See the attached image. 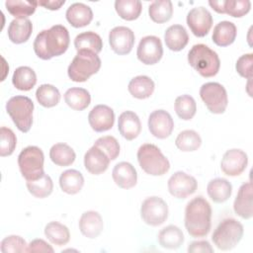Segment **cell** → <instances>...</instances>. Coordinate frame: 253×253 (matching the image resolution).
Returning a JSON list of instances; mask_svg holds the SVG:
<instances>
[{"label": "cell", "mask_w": 253, "mask_h": 253, "mask_svg": "<svg viewBox=\"0 0 253 253\" xmlns=\"http://www.w3.org/2000/svg\"><path fill=\"white\" fill-rule=\"evenodd\" d=\"M70 42L68 30L62 25L51 26L48 30L40 32L34 41V51L38 57L48 60L63 54Z\"/></svg>", "instance_id": "cell-1"}, {"label": "cell", "mask_w": 253, "mask_h": 253, "mask_svg": "<svg viewBox=\"0 0 253 253\" xmlns=\"http://www.w3.org/2000/svg\"><path fill=\"white\" fill-rule=\"evenodd\" d=\"M184 223L192 237L208 235L211 227V207L204 197L198 196L187 204Z\"/></svg>", "instance_id": "cell-2"}, {"label": "cell", "mask_w": 253, "mask_h": 253, "mask_svg": "<svg viewBox=\"0 0 253 253\" xmlns=\"http://www.w3.org/2000/svg\"><path fill=\"white\" fill-rule=\"evenodd\" d=\"M188 62L201 76L206 78L216 75L220 67L217 53L204 43L192 46L188 52Z\"/></svg>", "instance_id": "cell-3"}, {"label": "cell", "mask_w": 253, "mask_h": 253, "mask_svg": "<svg viewBox=\"0 0 253 253\" xmlns=\"http://www.w3.org/2000/svg\"><path fill=\"white\" fill-rule=\"evenodd\" d=\"M101 58L91 50H78L68 65V77L74 82H85L101 68Z\"/></svg>", "instance_id": "cell-4"}, {"label": "cell", "mask_w": 253, "mask_h": 253, "mask_svg": "<svg viewBox=\"0 0 253 253\" xmlns=\"http://www.w3.org/2000/svg\"><path fill=\"white\" fill-rule=\"evenodd\" d=\"M137 161L140 168L148 175L162 176L170 169V162L158 146L144 143L137 150Z\"/></svg>", "instance_id": "cell-5"}, {"label": "cell", "mask_w": 253, "mask_h": 253, "mask_svg": "<svg viewBox=\"0 0 253 253\" xmlns=\"http://www.w3.org/2000/svg\"><path fill=\"white\" fill-rule=\"evenodd\" d=\"M243 233L244 228L241 222L234 218H225L214 229L211 240L219 250L228 251L240 242Z\"/></svg>", "instance_id": "cell-6"}, {"label": "cell", "mask_w": 253, "mask_h": 253, "mask_svg": "<svg viewBox=\"0 0 253 253\" xmlns=\"http://www.w3.org/2000/svg\"><path fill=\"white\" fill-rule=\"evenodd\" d=\"M34 103L27 96H14L6 103V111L17 128L28 132L33 125Z\"/></svg>", "instance_id": "cell-7"}, {"label": "cell", "mask_w": 253, "mask_h": 253, "mask_svg": "<svg viewBox=\"0 0 253 253\" xmlns=\"http://www.w3.org/2000/svg\"><path fill=\"white\" fill-rule=\"evenodd\" d=\"M44 155L42 150L35 145L24 148L18 156V166L26 181H34L43 174Z\"/></svg>", "instance_id": "cell-8"}, {"label": "cell", "mask_w": 253, "mask_h": 253, "mask_svg": "<svg viewBox=\"0 0 253 253\" xmlns=\"http://www.w3.org/2000/svg\"><path fill=\"white\" fill-rule=\"evenodd\" d=\"M200 97L212 114H222L227 108L228 98L225 88L217 82H207L200 88Z\"/></svg>", "instance_id": "cell-9"}, {"label": "cell", "mask_w": 253, "mask_h": 253, "mask_svg": "<svg viewBox=\"0 0 253 253\" xmlns=\"http://www.w3.org/2000/svg\"><path fill=\"white\" fill-rule=\"evenodd\" d=\"M140 216L146 224L158 226L168 217V206L160 197H148L141 204Z\"/></svg>", "instance_id": "cell-10"}, {"label": "cell", "mask_w": 253, "mask_h": 253, "mask_svg": "<svg viewBox=\"0 0 253 253\" xmlns=\"http://www.w3.org/2000/svg\"><path fill=\"white\" fill-rule=\"evenodd\" d=\"M163 55V46L160 39L156 36L143 37L137 46L136 56L145 65L156 64Z\"/></svg>", "instance_id": "cell-11"}, {"label": "cell", "mask_w": 253, "mask_h": 253, "mask_svg": "<svg viewBox=\"0 0 253 253\" xmlns=\"http://www.w3.org/2000/svg\"><path fill=\"white\" fill-rule=\"evenodd\" d=\"M169 193L177 199H186L194 194L198 188V182L195 177L183 172H175L167 183Z\"/></svg>", "instance_id": "cell-12"}, {"label": "cell", "mask_w": 253, "mask_h": 253, "mask_svg": "<svg viewBox=\"0 0 253 253\" xmlns=\"http://www.w3.org/2000/svg\"><path fill=\"white\" fill-rule=\"evenodd\" d=\"M187 25L194 36L203 38L209 34L212 26V17L205 7L191 9L187 15Z\"/></svg>", "instance_id": "cell-13"}, {"label": "cell", "mask_w": 253, "mask_h": 253, "mask_svg": "<svg viewBox=\"0 0 253 253\" xmlns=\"http://www.w3.org/2000/svg\"><path fill=\"white\" fill-rule=\"evenodd\" d=\"M134 40L133 32L125 26L115 27L109 33L110 46L119 55L129 53L133 47Z\"/></svg>", "instance_id": "cell-14"}, {"label": "cell", "mask_w": 253, "mask_h": 253, "mask_svg": "<svg viewBox=\"0 0 253 253\" xmlns=\"http://www.w3.org/2000/svg\"><path fill=\"white\" fill-rule=\"evenodd\" d=\"M148 129L156 138H167L174 129V121L165 110H155L148 117Z\"/></svg>", "instance_id": "cell-15"}, {"label": "cell", "mask_w": 253, "mask_h": 253, "mask_svg": "<svg viewBox=\"0 0 253 253\" xmlns=\"http://www.w3.org/2000/svg\"><path fill=\"white\" fill-rule=\"evenodd\" d=\"M248 156L247 154L237 148H232L227 150L220 161L221 171L231 177L239 176L247 167Z\"/></svg>", "instance_id": "cell-16"}, {"label": "cell", "mask_w": 253, "mask_h": 253, "mask_svg": "<svg viewBox=\"0 0 253 253\" xmlns=\"http://www.w3.org/2000/svg\"><path fill=\"white\" fill-rule=\"evenodd\" d=\"M88 123L93 130L103 132L111 129L115 123V113L107 105L95 106L88 115Z\"/></svg>", "instance_id": "cell-17"}, {"label": "cell", "mask_w": 253, "mask_h": 253, "mask_svg": "<svg viewBox=\"0 0 253 253\" xmlns=\"http://www.w3.org/2000/svg\"><path fill=\"white\" fill-rule=\"evenodd\" d=\"M111 159L99 147L93 145L87 150L84 155L85 169L93 175H100L104 173L110 164Z\"/></svg>", "instance_id": "cell-18"}, {"label": "cell", "mask_w": 253, "mask_h": 253, "mask_svg": "<svg viewBox=\"0 0 253 253\" xmlns=\"http://www.w3.org/2000/svg\"><path fill=\"white\" fill-rule=\"evenodd\" d=\"M233 210L237 215L244 219H250L253 216L251 182H246L240 186L233 203Z\"/></svg>", "instance_id": "cell-19"}, {"label": "cell", "mask_w": 253, "mask_h": 253, "mask_svg": "<svg viewBox=\"0 0 253 253\" xmlns=\"http://www.w3.org/2000/svg\"><path fill=\"white\" fill-rule=\"evenodd\" d=\"M112 177L118 187L126 190L134 187L137 182L135 168L126 161H122L115 165L112 171Z\"/></svg>", "instance_id": "cell-20"}, {"label": "cell", "mask_w": 253, "mask_h": 253, "mask_svg": "<svg viewBox=\"0 0 253 253\" xmlns=\"http://www.w3.org/2000/svg\"><path fill=\"white\" fill-rule=\"evenodd\" d=\"M79 229L81 233L90 239L98 237L104 228L103 218L98 211H87L83 212L79 219Z\"/></svg>", "instance_id": "cell-21"}, {"label": "cell", "mask_w": 253, "mask_h": 253, "mask_svg": "<svg viewBox=\"0 0 253 253\" xmlns=\"http://www.w3.org/2000/svg\"><path fill=\"white\" fill-rule=\"evenodd\" d=\"M118 129L126 140H132L141 131V123L138 116L132 111H125L119 116Z\"/></svg>", "instance_id": "cell-22"}, {"label": "cell", "mask_w": 253, "mask_h": 253, "mask_svg": "<svg viewBox=\"0 0 253 253\" xmlns=\"http://www.w3.org/2000/svg\"><path fill=\"white\" fill-rule=\"evenodd\" d=\"M65 17L72 27L83 28L88 26L93 20V12L88 5L76 2L67 8Z\"/></svg>", "instance_id": "cell-23"}, {"label": "cell", "mask_w": 253, "mask_h": 253, "mask_svg": "<svg viewBox=\"0 0 253 253\" xmlns=\"http://www.w3.org/2000/svg\"><path fill=\"white\" fill-rule=\"evenodd\" d=\"M33 32V24L28 18L14 19L8 27V38L16 44L26 42Z\"/></svg>", "instance_id": "cell-24"}, {"label": "cell", "mask_w": 253, "mask_h": 253, "mask_svg": "<svg viewBox=\"0 0 253 253\" xmlns=\"http://www.w3.org/2000/svg\"><path fill=\"white\" fill-rule=\"evenodd\" d=\"M164 41L169 49L180 51L188 44L189 35L182 25H172L165 31Z\"/></svg>", "instance_id": "cell-25"}, {"label": "cell", "mask_w": 253, "mask_h": 253, "mask_svg": "<svg viewBox=\"0 0 253 253\" xmlns=\"http://www.w3.org/2000/svg\"><path fill=\"white\" fill-rule=\"evenodd\" d=\"M237 35L236 26L229 21H221L216 24L212 32V42L218 46H227L234 42Z\"/></svg>", "instance_id": "cell-26"}, {"label": "cell", "mask_w": 253, "mask_h": 253, "mask_svg": "<svg viewBox=\"0 0 253 253\" xmlns=\"http://www.w3.org/2000/svg\"><path fill=\"white\" fill-rule=\"evenodd\" d=\"M154 81L146 75H138L133 77L127 86L129 94L136 99H147L154 92Z\"/></svg>", "instance_id": "cell-27"}, {"label": "cell", "mask_w": 253, "mask_h": 253, "mask_svg": "<svg viewBox=\"0 0 253 253\" xmlns=\"http://www.w3.org/2000/svg\"><path fill=\"white\" fill-rule=\"evenodd\" d=\"M207 193L211 201L217 204L226 202L232 193V185L224 178H214L207 186Z\"/></svg>", "instance_id": "cell-28"}, {"label": "cell", "mask_w": 253, "mask_h": 253, "mask_svg": "<svg viewBox=\"0 0 253 253\" xmlns=\"http://www.w3.org/2000/svg\"><path fill=\"white\" fill-rule=\"evenodd\" d=\"M158 243L166 249H177L184 242V234L182 230L173 224L163 227L157 235Z\"/></svg>", "instance_id": "cell-29"}, {"label": "cell", "mask_w": 253, "mask_h": 253, "mask_svg": "<svg viewBox=\"0 0 253 253\" xmlns=\"http://www.w3.org/2000/svg\"><path fill=\"white\" fill-rule=\"evenodd\" d=\"M84 185V177L75 169H68L59 176V186L68 195H75L81 191Z\"/></svg>", "instance_id": "cell-30"}, {"label": "cell", "mask_w": 253, "mask_h": 253, "mask_svg": "<svg viewBox=\"0 0 253 253\" xmlns=\"http://www.w3.org/2000/svg\"><path fill=\"white\" fill-rule=\"evenodd\" d=\"M64 101L71 109L83 111L90 105L91 95L84 88L72 87L64 93Z\"/></svg>", "instance_id": "cell-31"}, {"label": "cell", "mask_w": 253, "mask_h": 253, "mask_svg": "<svg viewBox=\"0 0 253 253\" xmlns=\"http://www.w3.org/2000/svg\"><path fill=\"white\" fill-rule=\"evenodd\" d=\"M12 83L18 90L30 91L37 83V74L29 66H20L13 73Z\"/></svg>", "instance_id": "cell-32"}, {"label": "cell", "mask_w": 253, "mask_h": 253, "mask_svg": "<svg viewBox=\"0 0 253 253\" xmlns=\"http://www.w3.org/2000/svg\"><path fill=\"white\" fill-rule=\"evenodd\" d=\"M49 158L55 165L65 167L75 161L76 154L71 146L63 142H58L53 144L49 149Z\"/></svg>", "instance_id": "cell-33"}, {"label": "cell", "mask_w": 253, "mask_h": 253, "mask_svg": "<svg viewBox=\"0 0 253 253\" xmlns=\"http://www.w3.org/2000/svg\"><path fill=\"white\" fill-rule=\"evenodd\" d=\"M44 235L56 246H63L70 240V232L66 225L58 221H50L44 227Z\"/></svg>", "instance_id": "cell-34"}, {"label": "cell", "mask_w": 253, "mask_h": 253, "mask_svg": "<svg viewBox=\"0 0 253 253\" xmlns=\"http://www.w3.org/2000/svg\"><path fill=\"white\" fill-rule=\"evenodd\" d=\"M74 46L77 51L81 49H87L98 54L102 50L103 41L97 33L88 31L75 37Z\"/></svg>", "instance_id": "cell-35"}, {"label": "cell", "mask_w": 253, "mask_h": 253, "mask_svg": "<svg viewBox=\"0 0 253 253\" xmlns=\"http://www.w3.org/2000/svg\"><path fill=\"white\" fill-rule=\"evenodd\" d=\"M148 14L150 19L157 24L168 22L173 15L172 2L169 0L153 1L148 7Z\"/></svg>", "instance_id": "cell-36"}, {"label": "cell", "mask_w": 253, "mask_h": 253, "mask_svg": "<svg viewBox=\"0 0 253 253\" xmlns=\"http://www.w3.org/2000/svg\"><path fill=\"white\" fill-rule=\"evenodd\" d=\"M38 1L30 0H7L5 7L7 11L16 19H25L35 13Z\"/></svg>", "instance_id": "cell-37"}, {"label": "cell", "mask_w": 253, "mask_h": 253, "mask_svg": "<svg viewBox=\"0 0 253 253\" xmlns=\"http://www.w3.org/2000/svg\"><path fill=\"white\" fill-rule=\"evenodd\" d=\"M115 9L118 15L126 21L136 20L142 11V4L139 0H117Z\"/></svg>", "instance_id": "cell-38"}, {"label": "cell", "mask_w": 253, "mask_h": 253, "mask_svg": "<svg viewBox=\"0 0 253 253\" xmlns=\"http://www.w3.org/2000/svg\"><path fill=\"white\" fill-rule=\"evenodd\" d=\"M36 98L44 108H52L60 101L59 90L51 84H42L36 91Z\"/></svg>", "instance_id": "cell-39"}, {"label": "cell", "mask_w": 253, "mask_h": 253, "mask_svg": "<svg viewBox=\"0 0 253 253\" xmlns=\"http://www.w3.org/2000/svg\"><path fill=\"white\" fill-rule=\"evenodd\" d=\"M174 109L177 116L183 121H190L197 112V104L195 99L190 95H181L176 98Z\"/></svg>", "instance_id": "cell-40"}, {"label": "cell", "mask_w": 253, "mask_h": 253, "mask_svg": "<svg viewBox=\"0 0 253 253\" xmlns=\"http://www.w3.org/2000/svg\"><path fill=\"white\" fill-rule=\"evenodd\" d=\"M175 144L181 151H195L201 146L202 138L197 131L193 129H185L177 135Z\"/></svg>", "instance_id": "cell-41"}, {"label": "cell", "mask_w": 253, "mask_h": 253, "mask_svg": "<svg viewBox=\"0 0 253 253\" xmlns=\"http://www.w3.org/2000/svg\"><path fill=\"white\" fill-rule=\"evenodd\" d=\"M26 185L30 194L39 199L48 197L53 190V182L51 178L45 173L37 180L27 181Z\"/></svg>", "instance_id": "cell-42"}, {"label": "cell", "mask_w": 253, "mask_h": 253, "mask_svg": "<svg viewBox=\"0 0 253 253\" xmlns=\"http://www.w3.org/2000/svg\"><path fill=\"white\" fill-rule=\"evenodd\" d=\"M17 145V137L14 131L6 126L0 128V156L11 155Z\"/></svg>", "instance_id": "cell-43"}, {"label": "cell", "mask_w": 253, "mask_h": 253, "mask_svg": "<svg viewBox=\"0 0 253 253\" xmlns=\"http://www.w3.org/2000/svg\"><path fill=\"white\" fill-rule=\"evenodd\" d=\"M27 249L26 240L19 235L6 236L0 243V251L2 253H23L27 252Z\"/></svg>", "instance_id": "cell-44"}, {"label": "cell", "mask_w": 253, "mask_h": 253, "mask_svg": "<svg viewBox=\"0 0 253 253\" xmlns=\"http://www.w3.org/2000/svg\"><path fill=\"white\" fill-rule=\"evenodd\" d=\"M251 9L249 0H224V14H228L234 18L245 16Z\"/></svg>", "instance_id": "cell-45"}, {"label": "cell", "mask_w": 253, "mask_h": 253, "mask_svg": "<svg viewBox=\"0 0 253 253\" xmlns=\"http://www.w3.org/2000/svg\"><path fill=\"white\" fill-rule=\"evenodd\" d=\"M94 145L101 148L109 156L111 160L117 159V157L120 154L121 147H120L119 141L114 136H111V135L101 136L95 141Z\"/></svg>", "instance_id": "cell-46"}, {"label": "cell", "mask_w": 253, "mask_h": 253, "mask_svg": "<svg viewBox=\"0 0 253 253\" xmlns=\"http://www.w3.org/2000/svg\"><path fill=\"white\" fill-rule=\"evenodd\" d=\"M252 63H253V54L252 53H246L241 55L235 64L236 71L238 74L246 79L252 78Z\"/></svg>", "instance_id": "cell-47"}, {"label": "cell", "mask_w": 253, "mask_h": 253, "mask_svg": "<svg viewBox=\"0 0 253 253\" xmlns=\"http://www.w3.org/2000/svg\"><path fill=\"white\" fill-rule=\"evenodd\" d=\"M53 248L51 245H49L46 241L43 239L38 238L32 240L28 244L27 252H47V253H53Z\"/></svg>", "instance_id": "cell-48"}, {"label": "cell", "mask_w": 253, "mask_h": 253, "mask_svg": "<svg viewBox=\"0 0 253 253\" xmlns=\"http://www.w3.org/2000/svg\"><path fill=\"white\" fill-rule=\"evenodd\" d=\"M189 253H212L213 248L207 240H199L192 242L188 247Z\"/></svg>", "instance_id": "cell-49"}, {"label": "cell", "mask_w": 253, "mask_h": 253, "mask_svg": "<svg viewBox=\"0 0 253 253\" xmlns=\"http://www.w3.org/2000/svg\"><path fill=\"white\" fill-rule=\"evenodd\" d=\"M40 6H42L48 10H58L62 5H64V0H45V1H39Z\"/></svg>", "instance_id": "cell-50"}, {"label": "cell", "mask_w": 253, "mask_h": 253, "mask_svg": "<svg viewBox=\"0 0 253 253\" xmlns=\"http://www.w3.org/2000/svg\"><path fill=\"white\" fill-rule=\"evenodd\" d=\"M209 5L217 13L219 14H224V0H219V1H215V0H211L209 1Z\"/></svg>", "instance_id": "cell-51"}]
</instances>
